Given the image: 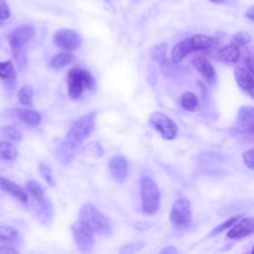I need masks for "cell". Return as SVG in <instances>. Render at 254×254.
Returning <instances> with one entry per match:
<instances>
[{"mask_svg": "<svg viewBox=\"0 0 254 254\" xmlns=\"http://www.w3.org/2000/svg\"><path fill=\"white\" fill-rule=\"evenodd\" d=\"M96 120V112L92 111L76 120L67 132L60 147V160L64 164L70 162L81 143L92 133Z\"/></svg>", "mask_w": 254, "mask_h": 254, "instance_id": "cell-1", "label": "cell"}, {"mask_svg": "<svg viewBox=\"0 0 254 254\" xmlns=\"http://www.w3.org/2000/svg\"><path fill=\"white\" fill-rule=\"evenodd\" d=\"M217 45L216 39L205 35H193L177 43L172 50V60L179 63L193 52L207 51Z\"/></svg>", "mask_w": 254, "mask_h": 254, "instance_id": "cell-2", "label": "cell"}, {"mask_svg": "<svg viewBox=\"0 0 254 254\" xmlns=\"http://www.w3.org/2000/svg\"><path fill=\"white\" fill-rule=\"evenodd\" d=\"M79 220L86 224L94 233L108 234L112 229L109 219L90 202L81 206L79 210Z\"/></svg>", "mask_w": 254, "mask_h": 254, "instance_id": "cell-3", "label": "cell"}, {"mask_svg": "<svg viewBox=\"0 0 254 254\" xmlns=\"http://www.w3.org/2000/svg\"><path fill=\"white\" fill-rule=\"evenodd\" d=\"M67 92L71 99H78L86 90L94 86V79L90 72L81 67H72L69 69L66 77Z\"/></svg>", "mask_w": 254, "mask_h": 254, "instance_id": "cell-4", "label": "cell"}, {"mask_svg": "<svg viewBox=\"0 0 254 254\" xmlns=\"http://www.w3.org/2000/svg\"><path fill=\"white\" fill-rule=\"evenodd\" d=\"M142 209L147 214H154L160 206V190L156 183L148 176H143L140 181Z\"/></svg>", "mask_w": 254, "mask_h": 254, "instance_id": "cell-5", "label": "cell"}, {"mask_svg": "<svg viewBox=\"0 0 254 254\" xmlns=\"http://www.w3.org/2000/svg\"><path fill=\"white\" fill-rule=\"evenodd\" d=\"M149 124L158 131L164 139L172 140L177 136V124L169 116L160 111H155L149 116Z\"/></svg>", "mask_w": 254, "mask_h": 254, "instance_id": "cell-6", "label": "cell"}, {"mask_svg": "<svg viewBox=\"0 0 254 254\" xmlns=\"http://www.w3.org/2000/svg\"><path fill=\"white\" fill-rule=\"evenodd\" d=\"M170 220L176 227H186L191 221L190 203L187 198L176 200L170 212Z\"/></svg>", "mask_w": 254, "mask_h": 254, "instance_id": "cell-7", "label": "cell"}, {"mask_svg": "<svg viewBox=\"0 0 254 254\" xmlns=\"http://www.w3.org/2000/svg\"><path fill=\"white\" fill-rule=\"evenodd\" d=\"M73 240L81 252H89L94 245L93 231L80 220L71 226Z\"/></svg>", "mask_w": 254, "mask_h": 254, "instance_id": "cell-8", "label": "cell"}, {"mask_svg": "<svg viewBox=\"0 0 254 254\" xmlns=\"http://www.w3.org/2000/svg\"><path fill=\"white\" fill-rule=\"evenodd\" d=\"M35 29L32 25L26 24L16 28L10 35H9V44L13 54L25 52L24 47L26 44L34 37Z\"/></svg>", "mask_w": 254, "mask_h": 254, "instance_id": "cell-9", "label": "cell"}, {"mask_svg": "<svg viewBox=\"0 0 254 254\" xmlns=\"http://www.w3.org/2000/svg\"><path fill=\"white\" fill-rule=\"evenodd\" d=\"M55 44L65 51H74L81 44V37L70 29H60L54 34Z\"/></svg>", "mask_w": 254, "mask_h": 254, "instance_id": "cell-10", "label": "cell"}, {"mask_svg": "<svg viewBox=\"0 0 254 254\" xmlns=\"http://www.w3.org/2000/svg\"><path fill=\"white\" fill-rule=\"evenodd\" d=\"M254 231L253 217H244L238 219L228 230L227 237L229 239H240L252 234Z\"/></svg>", "mask_w": 254, "mask_h": 254, "instance_id": "cell-11", "label": "cell"}, {"mask_svg": "<svg viewBox=\"0 0 254 254\" xmlns=\"http://www.w3.org/2000/svg\"><path fill=\"white\" fill-rule=\"evenodd\" d=\"M108 169L112 178L116 182L122 183L128 175V162L123 156H114L109 160Z\"/></svg>", "mask_w": 254, "mask_h": 254, "instance_id": "cell-12", "label": "cell"}, {"mask_svg": "<svg viewBox=\"0 0 254 254\" xmlns=\"http://www.w3.org/2000/svg\"><path fill=\"white\" fill-rule=\"evenodd\" d=\"M254 113H253V107L251 106H242L238 111V126L237 130L240 132H246V133H253V127H254Z\"/></svg>", "mask_w": 254, "mask_h": 254, "instance_id": "cell-13", "label": "cell"}, {"mask_svg": "<svg viewBox=\"0 0 254 254\" xmlns=\"http://www.w3.org/2000/svg\"><path fill=\"white\" fill-rule=\"evenodd\" d=\"M240 55H241L240 48L230 43L229 45L224 46L217 52L216 58L218 61L226 64H234L235 63L238 62Z\"/></svg>", "mask_w": 254, "mask_h": 254, "instance_id": "cell-14", "label": "cell"}, {"mask_svg": "<svg viewBox=\"0 0 254 254\" xmlns=\"http://www.w3.org/2000/svg\"><path fill=\"white\" fill-rule=\"evenodd\" d=\"M234 77L241 89L249 93L251 96H253V90H254V84H253V77L252 73L249 72L247 69L238 66L234 69Z\"/></svg>", "mask_w": 254, "mask_h": 254, "instance_id": "cell-15", "label": "cell"}, {"mask_svg": "<svg viewBox=\"0 0 254 254\" xmlns=\"http://www.w3.org/2000/svg\"><path fill=\"white\" fill-rule=\"evenodd\" d=\"M0 190L5 192H8L12 196L19 199L20 201H23V202L28 201V194L20 186L1 176H0Z\"/></svg>", "mask_w": 254, "mask_h": 254, "instance_id": "cell-16", "label": "cell"}, {"mask_svg": "<svg viewBox=\"0 0 254 254\" xmlns=\"http://www.w3.org/2000/svg\"><path fill=\"white\" fill-rule=\"evenodd\" d=\"M192 64L195 67V69L208 81H213L215 79V69L213 68L211 64L203 57H194L192 59Z\"/></svg>", "mask_w": 254, "mask_h": 254, "instance_id": "cell-17", "label": "cell"}, {"mask_svg": "<svg viewBox=\"0 0 254 254\" xmlns=\"http://www.w3.org/2000/svg\"><path fill=\"white\" fill-rule=\"evenodd\" d=\"M12 113L20 121L24 122L30 126H37L41 122V115L33 110L26 108H15L12 110Z\"/></svg>", "mask_w": 254, "mask_h": 254, "instance_id": "cell-18", "label": "cell"}, {"mask_svg": "<svg viewBox=\"0 0 254 254\" xmlns=\"http://www.w3.org/2000/svg\"><path fill=\"white\" fill-rule=\"evenodd\" d=\"M26 189H27L28 192L37 200V202L40 204L42 209L51 206V204L49 203V201L47 200V198L45 196L44 190H43L42 186L38 182L33 181V180L28 181Z\"/></svg>", "mask_w": 254, "mask_h": 254, "instance_id": "cell-19", "label": "cell"}, {"mask_svg": "<svg viewBox=\"0 0 254 254\" xmlns=\"http://www.w3.org/2000/svg\"><path fill=\"white\" fill-rule=\"evenodd\" d=\"M74 56L68 51L57 54L50 61V66L54 69H60L65 65H68L74 62Z\"/></svg>", "mask_w": 254, "mask_h": 254, "instance_id": "cell-20", "label": "cell"}, {"mask_svg": "<svg viewBox=\"0 0 254 254\" xmlns=\"http://www.w3.org/2000/svg\"><path fill=\"white\" fill-rule=\"evenodd\" d=\"M0 78L8 82H14L16 79V69L11 61L0 63Z\"/></svg>", "mask_w": 254, "mask_h": 254, "instance_id": "cell-21", "label": "cell"}, {"mask_svg": "<svg viewBox=\"0 0 254 254\" xmlns=\"http://www.w3.org/2000/svg\"><path fill=\"white\" fill-rule=\"evenodd\" d=\"M181 105L188 111H193L198 106V99L193 92L187 91L181 98Z\"/></svg>", "mask_w": 254, "mask_h": 254, "instance_id": "cell-22", "label": "cell"}, {"mask_svg": "<svg viewBox=\"0 0 254 254\" xmlns=\"http://www.w3.org/2000/svg\"><path fill=\"white\" fill-rule=\"evenodd\" d=\"M17 157V149L9 142H0V158L5 161L14 160Z\"/></svg>", "mask_w": 254, "mask_h": 254, "instance_id": "cell-23", "label": "cell"}, {"mask_svg": "<svg viewBox=\"0 0 254 254\" xmlns=\"http://www.w3.org/2000/svg\"><path fill=\"white\" fill-rule=\"evenodd\" d=\"M166 52H167V45L164 43L155 45L154 47H152V49L150 50V54L151 57L159 62L160 64H163L166 61Z\"/></svg>", "mask_w": 254, "mask_h": 254, "instance_id": "cell-24", "label": "cell"}, {"mask_svg": "<svg viewBox=\"0 0 254 254\" xmlns=\"http://www.w3.org/2000/svg\"><path fill=\"white\" fill-rule=\"evenodd\" d=\"M33 98V89L30 85H24L18 92V101L23 105H31Z\"/></svg>", "mask_w": 254, "mask_h": 254, "instance_id": "cell-25", "label": "cell"}, {"mask_svg": "<svg viewBox=\"0 0 254 254\" xmlns=\"http://www.w3.org/2000/svg\"><path fill=\"white\" fill-rule=\"evenodd\" d=\"M18 235L19 233L17 229L6 225H0V240L12 241L15 240L18 237Z\"/></svg>", "mask_w": 254, "mask_h": 254, "instance_id": "cell-26", "label": "cell"}, {"mask_svg": "<svg viewBox=\"0 0 254 254\" xmlns=\"http://www.w3.org/2000/svg\"><path fill=\"white\" fill-rule=\"evenodd\" d=\"M243 215V213L241 214H238V215H234V216H231L230 218L226 219L224 222H222L220 225H218L217 227H215L211 232H210V236H213V235H217L219 233H221L223 230L225 229H228L230 228L239 218H241Z\"/></svg>", "mask_w": 254, "mask_h": 254, "instance_id": "cell-27", "label": "cell"}, {"mask_svg": "<svg viewBox=\"0 0 254 254\" xmlns=\"http://www.w3.org/2000/svg\"><path fill=\"white\" fill-rule=\"evenodd\" d=\"M250 41H251V36H250V34L247 33V32L241 31V32L236 33V34L233 36L231 43L234 44V45H236V46H238L239 48H241V47H244V46H246L247 44H249Z\"/></svg>", "mask_w": 254, "mask_h": 254, "instance_id": "cell-28", "label": "cell"}, {"mask_svg": "<svg viewBox=\"0 0 254 254\" xmlns=\"http://www.w3.org/2000/svg\"><path fill=\"white\" fill-rule=\"evenodd\" d=\"M39 170L40 173L43 177V179L50 185V186H54L55 185V180H54V176H53V172L52 169L45 163H41L39 165Z\"/></svg>", "mask_w": 254, "mask_h": 254, "instance_id": "cell-29", "label": "cell"}, {"mask_svg": "<svg viewBox=\"0 0 254 254\" xmlns=\"http://www.w3.org/2000/svg\"><path fill=\"white\" fill-rule=\"evenodd\" d=\"M2 134L4 136H6L7 138L11 139V140H20L22 139V133L15 127H11V126H8V127H5L2 129Z\"/></svg>", "mask_w": 254, "mask_h": 254, "instance_id": "cell-30", "label": "cell"}, {"mask_svg": "<svg viewBox=\"0 0 254 254\" xmlns=\"http://www.w3.org/2000/svg\"><path fill=\"white\" fill-rule=\"evenodd\" d=\"M144 245H145L144 242H142V241H137V242H135V243H131V244H128V245L123 246V247L119 250V252H120V253H133V252L138 251V250H140L141 248H143Z\"/></svg>", "mask_w": 254, "mask_h": 254, "instance_id": "cell-31", "label": "cell"}, {"mask_svg": "<svg viewBox=\"0 0 254 254\" xmlns=\"http://www.w3.org/2000/svg\"><path fill=\"white\" fill-rule=\"evenodd\" d=\"M10 16V9L5 0H0V20H6Z\"/></svg>", "mask_w": 254, "mask_h": 254, "instance_id": "cell-32", "label": "cell"}, {"mask_svg": "<svg viewBox=\"0 0 254 254\" xmlns=\"http://www.w3.org/2000/svg\"><path fill=\"white\" fill-rule=\"evenodd\" d=\"M243 161L247 168L253 170V149H250L243 154Z\"/></svg>", "mask_w": 254, "mask_h": 254, "instance_id": "cell-33", "label": "cell"}, {"mask_svg": "<svg viewBox=\"0 0 254 254\" xmlns=\"http://www.w3.org/2000/svg\"><path fill=\"white\" fill-rule=\"evenodd\" d=\"M0 253H18V251L10 245H3L0 247Z\"/></svg>", "mask_w": 254, "mask_h": 254, "instance_id": "cell-34", "label": "cell"}, {"mask_svg": "<svg viewBox=\"0 0 254 254\" xmlns=\"http://www.w3.org/2000/svg\"><path fill=\"white\" fill-rule=\"evenodd\" d=\"M161 254H175L178 253V250L174 246H168L160 251Z\"/></svg>", "mask_w": 254, "mask_h": 254, "instance_id": "cell-35", "label": "cell"}, {"mask_svg": "<svg viewBox=\"0 0 254 254\" xmlns=\"http://www.w3.org/2000/svg\"><path fill=\"white\" fill-rule=\"evenodd\" d=\"M245 17L248 18L250 21H253V19H254V7L253 6H250L248 8V10L245 13Z\"/></svg>", "mask_w": 254, "mask_h": 254, "instance_id": "cell-36", "label": "cell"}, {"mask_svg": "<svg viewBox=\"0 0 254 254\" xmlns=\"http://www.w3.org/2000/svg\"><path fill=\"white\" fill-rule=\"evenodd\" d=\"M209 1H211L212 3H215V4H221V3H223L225 0H209Z\"/></svg>", "mask_w": 254, "mask_h": 254, "instance_id": "cell-37", "label": "cell"}]
</instances>
